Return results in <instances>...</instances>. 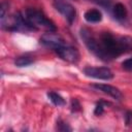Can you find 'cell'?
I'll list each match as a JSON object with an SVG mask.
<instances>
[{"mask_svg": "<svg viewBox=\"0 0 132 132\" xmlns=\"http://www.w3.org/2000/svg\"><path fill=\"white\" fill-rule=\"evenodd\" d=\"M80 37L88 50L104 61L116 59L132 50V38L128 36L117 37L110 32H102L96 36L89 29L84 28L80 30Z\"/></svg>", "mask_w": 132, "mask_h": 132, "instance_id": "cell-1", "label": "cell"}, {"mask_svg": "<svg viewBox=\"0 0 132 132\" xmlns=\"http://www.w3.org/2000/svg\"><path fill=\"white\" fill-rule=\"evenodd\" d=\"M26 20L30 23V25L35 29H43L47 32H55L57 30L53 21H51L46 15L39 9L36 8H27L24 12Z\"/></svg>", "mask_w": 132, "mask_h": 132, "instance_id": "cell-2", "label": "cell"}, {"mask_svg": "<svg viewBox=\"0 0 132 132\" xmlns=\"http://www.w3.org/2000/svg\"><path fill=\"white\" fill-rule=\"evenodd\" d=\"M53 5H54L55 9H56L58 12H60V13L66 19V21H67L70 25L74 22V20H75V18H76V10H75V8L73 7V5H71V4L68 3V2L61 1V0H56V1H54Z\"/></svg>", "mask_w": 132, "mask_h": 132, "instance_id": "cell-3", "label": "cell"}, {"mask_svg": "<svg viewBox=\"0 0 132 132\" xmlns=\"http://www.w3.org/2000/svg\"><path fill=\"white\" fill-rule=\"evenodd\" d=\"M84 73L89 77H93L96 79H103V80H109L113 77L112 71L107 67L89 66L84 68Z\"/></svg>", "mask_w": 132, "mask_h": 132, "instance_id": "cell-4", "label": "cell"}, {"mask_svg": "<svg viewBox=\"0 0 132 132\" xmlns=\"http://www.w3.org/2000/svg\"><path fill=\"white\" fill-rule=\"evenodd\" d=\"M57 55L63 59L64 61H67L69 63H76L79 60V53L75 47H72L67 44H63L55 50Z\"/></svg>", "mask_w": 132, "mask_h": 132, "instance_id": "cell-5", "label": "cell"}, {"mask_svg": "<svg viewBox=\"0 0 132 132\" xmlns=\"http://www.w3.org/2000/svg\"><path fill=\"white\" fill-rule=\"evenodd\" d=\"M40 43L47 46V47L54 48V50H56L57 47L65 44L64 40L59 35L55 34L54 32H47V33L43 34L40 37Z\"/></svg>", "mask_w": 132, "mask_h": 132, "instance_id": "cell-6", "label": "cell"}, {"mask_svg": "<svg viewBox=\"0 0 132 132\" xmlns=\"http://www.w3.org/2000/svg\"><path fill=\"white\" fill-rule=\"evenodd\" d=\"M92 87L94 89H96L97 91H100V92L112 97L116 100H121L123 98L122 92L113 86H110V85H107V84H94V85H92Z\"/></svg>", "mask_w": 132, "mask_h": 132, "instance_id": "cell-7", "label": "cell"}, {"mask_svg": "<svg viewBox=\"0 0 132 132\" xmlns=\"http://www.w3.org/2000/svg\"><path fill=\"white\" fill-rule=\"evenodd\" d=\"M112 13L114 15V18L119 21H123L127 18V14H128V11H127V8L124 4L118 2L113 5V8H112Z\"/></svg>", "mask_w": 132, "mask_h": 132, "instance_id": "cell-8", "label": "cell"}, {"mask_svg": "<svg viewBox=\"0 0 132 132\" xmlns=\"http://www.w3.org/2000/svg\"><path fill=\"white\" fill-rule=\"evenodd\" d=\"M84 16L89 23H99L102 20V13L99 9H89L85 12Z\"/></svg>", "mask_w": 132, "mask_h": 132, "instance_id": "cell-9", "label": "cell"}, {"mask_svg": "<svg viewBox=\"0 0 132 132\" xmlns=\"http://www.w3.org/2000/svg\"><path fill=\"white\" fill-rule=\"evenodd\" d=\"M47 97L50 98V100L56 105V106H64L66 104L65 99L58 93L56 92H48L47 93Z\"/></svg>", "mask_w": 132, "mask_h": 132, "instance_id": "cell-10", "label": "cell"}, {"mask_svg": "<svg viewBox=\"0 0 132 132\" xmlns=\"http://www.w3.org/2000/svg\"><path fill=\"white\" fill-rule=\"evenodd\" d=\"M33 63V59L29 56H21V57H18L15 60H14V64L18 66V67H25V66H29Z\"/></svg>", "mask_w": 132, "mask_h": 132, "instance_id": "cell-11", "label": "cell"}, {"mask_svg": "<svg viewBox=\"0 0 132 132\" xmlns=\"http://www.w3.org/2000/svg\"><path fill=\"white\" fill-rule=\"evenodd\" d=\"M56 129H57L58 131H71V128L68 126V124H66L65 122H63V121H61V120H59V121L57 122V127H56Z\"/></svg>", "mask_w": 132, "mask_h": 132, "instance_id": "cell-12", "label": "cell"}, {"mask_svg": "<svg viewBox=\"0 0 132 132\" xmlns=\"http://www.w3.org/2000/svg\"><path fill=\"white\" fill-rule=\"evenodd\" d=\"M122 67L123 69H125L126 71H132V57L131 58H128L126 60H124L122 62Z\"/></svg>", "mask_w": 132, "mask_h": 132, "instance_id": "cell-13", "label": "cell"}, {"mask_svg": "<svg viewBox=\"0 0 132 132\" xmlns=\"http://www.w3.org/2000/svg\"><path fill=\"white\" fill-rule=\"evenodd\" d=\"M71 110L72 111H79L80 110V104H79V102L76 100V99H72L71 100Z\"/></svg>", "mask_w": 132, "mask_h": 132, "instance_id": "cell-14", "label": "cell"}, {"mask_svg": "<svg viewBox=\"0 0 132 132\" xmlns=\"http://www.w3.org/2000/svg\"><path fill=\"white\" fill-rule=\"evenodd\" d=\"M103 111H104V106H103V103L100 102V103H98V104L96 105L95 110H94V113H95L96 116H100V114L103 113Z\"/></svg>", "mask_w": 132, "mask_h": 132, "instance_id": "cell-15", "label": "cell"}, {"mask_svg": "<svg viewBox=\"0 0 132 132\" xmlns=\"http://www.w3.org/2000/svg\"><path fill=\"white\" fill-rule=\"evenodd\" d=\"M7 8H8V3H6V2L3 1L1 3V20L6 16V10H7Z\"/></svg>", "mask_w": 132, "mask_h": 132, "instance_id": "cell-16", "label": "cell"}, {"mask_svg": "<svg viewBox=\"0 0 132 132\" xmlns=\"http://www.w3.org/2000/svg\"><path fill=\"white\" fill-rule=\"evenodd\" d=\"M125 123L127 126H129L132 123V111H127L125 116Z\"/></svg>", "mask_w": 132, "mask_h": 132, "instance_id": "cell-17", "label": "cell"}, {"mask_svg": "<svg viewBox=\"0 0 132 132\" xmlns=\"http://www.w3.org/2000/svg\"><path fill=\"white\" fill-rule=\"evenodd\" d=\"M93 1L98 3V4H100L103 7H108L110 5V0H93Z\"/></svg>", "mask_w": 132, "mask_h": 132, "instance_id": "cell-18", "label": "cell"}]
</instances>
